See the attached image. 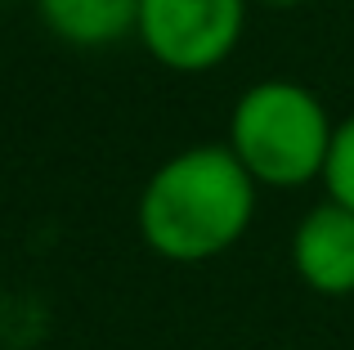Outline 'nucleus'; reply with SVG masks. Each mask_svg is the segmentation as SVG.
Returning a JSON list of instances; mask_svg holds the SVG:
<instances>
[{"label": "nucleus", "mask_w": 354, "mask_h": 350, "mask_svg": "<svg viewBox=\"0 0 354 350\" xmlns=\"http://www.w3.org/2000/svg\"><path fill=\"white\" fill-rule=\"evenodd\" d=\"M323 184H328V198L341 202L346 211H354V113L341 117L337 131H332V149L323 162Z\"/></svg>", "instance_id": "6"}, {"label": "nucleus", "mask_w": 354, "mask_h": 350, "mask_svg": "<svg viewBox=\"0 0 354 350\" xmlns=\"http://www.w3.org/2000/svg\"><path fill=\"white\" fill-rule=\"evenodd\" d=\"M36 14L59 41L99 50L135 36L139 0H36Z\"/></svg>", "instance_id": "5"}, {"label": "nucleus", "mask_w": 354, "mask_h": 350, "mask_svg": "<svg viewBox=\"0 0 354 350\" xmlns=\"http://www.w3.org/2000/svg\"><path fill=\"white\" fill-rule=\"evenodd\" d=\"M292 270L319 297H354V211L319 202L292 234Z\"/></svg>", "instance_id": "4"}, {"label": "nucleus", "mask_w": 354, "mask_h": 350, "mask_svg": "<svg viewBox=\"0 0 354 350\" xmlns=\"http://www.w3.org/2000/svg\"><path fill=\"white\" fill-rule=\"evenodd\" d=\"M251 5H269V9H296V5H314V0H251Z\"/></svg>", "instance_id": "7"}, {"label": "nucleus", "mask_w": 354, "mask_h": 350, "mask_svg": "<svg viewBox=\"0 0 354 350\" xmlns=\"http://www.w3.org/2000/svg\"><path fill=\"white\" fill-rule=\"evenodd\" d=\"M260 184L242 171L229 144H193L162 162L139 193V234L171 265H202L238 247L251 229Z\"/></svg>", "instance_id": "1"}, {"label": "nucleus", "mask_w": 354, "mask_h": 350, "mask_svg": "<svg viewBox=\"0 0 354 350\" xmlns=\"http://www.w3.org/2000/svg\"><path fill=\"white\" fill-rule=\"evenodd\" d=\"M337 122L301 81L269 77L238 95L229 113V153L265 189H305L323 175Z\"/></svg>", "instance_id": "2"}, {"label": "nucleus", "mask_w": 354, "mask_h": 350, "mask_svg": "<svg viewBox=\"0 0 354 350\" xmlns=\"http://www.w3.org/2000/svg\"><path fill=\"white\" fill-rule=\"evenodd\" d=\"M251 0H139L135 36L162 68L198 77L238 50Z\"/></svg>", "instance_id": "3"}]
</instances>
